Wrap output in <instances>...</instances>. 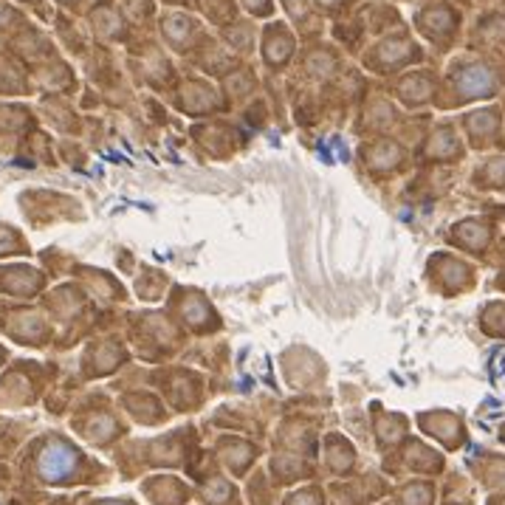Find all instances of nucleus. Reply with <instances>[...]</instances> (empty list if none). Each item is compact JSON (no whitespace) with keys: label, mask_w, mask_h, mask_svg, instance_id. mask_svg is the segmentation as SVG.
<instances>
[{"label":"nucleus","mask_w":505,"mask_h":505,"mask_svg":"<svg viewBox=\"0 0 505 505\" xmlns=\"http://www.w3.org/2000/svg\"><path fill=\"white\" fill-rule=\"evenodd\" d=\"M71 469H74V455H71L62 444H54V446L45 449V455H43V474L48 480H59Z\"/></svg>","instance_id":"1"}]
</instances>
